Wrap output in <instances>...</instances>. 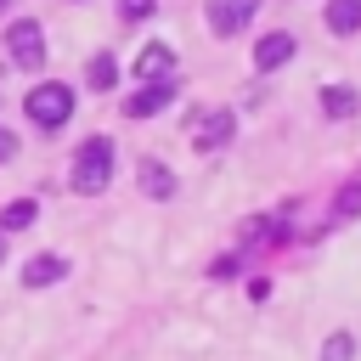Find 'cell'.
<instances>
[{"instance_id":"6","label":"cell","mask_w":361,"mask_h":361,"mask_svg":"<svg viewBox=\"0 0 361 361\" xmlns=\"http://www.w3.org/2000/svg\"><path fill=\"white\" fill-rule=\"evenodd\" d=\"M169 102H175V79H147V85L124 102V113H130V118H152V113H164Z\"/></svg>"},{"instance_id":"10","label":"cell","mask_w":361,"mask_h":361,"mask_svg":"<svg viewBox=\"0 0 361 361\" xmlns=\"http://www.w3.org/2000/svg\"><path fill=\"white\" fill-rule=\"evenodd\" d=\"M322 113H327V118H355V113H361V96H355L350 85H327V90H322Z\"/></svg>"},{"instance_id":"3","label":"cell","mask_w":361,"mask_h":361,"mask_svg":"<svg viewBox=\"0 0 361 361\" xmlns=\"http://www.w3.org/2000/svg\"><path fill=\"white\" fill-rule=\"evenodd\" d=\"M6 51H11L17 68H39V62H45V34H39V23H28V17L11 23V28H6Z\"/></svg>"},{"instance_id":"7","label":"cell","mask_w":361,"mask_h":361,"mask_svg":"<svg viewBox=\"0 0 361 361\" xmlns=\"http://www.w3.org/2000/svg\"><path fill=\"white\" fill-rule=\"evenodd\" d=\"M282 62H293V34H259V45H254V68L259 73H271V68H282Z\"/></svg>"},{"instance_id":"4","label":"cell","mask_w":361,"mask_h":361,"mask_svg":"<svg viewBox=\"0 0 361 361\" xmlns=\"http://www.w3.org/2000/svg\"><path fill=\"white\" fill-rule=\"evenodd\" d=\"M237 135V113H226V107H214V113H203L197 124H192V147L197 152H214V147H226Z\"/></svg>"},{"instance_id":"20","label":"cell","mask_w":361,"mask_h":361,"mask_svg":"<svg viewBox=\"0 0 361 361\" xmlns=\"http://www.w3.org/2000/svg\"><path fill=\"white\" fill-rule=\"evenodd\" d=\"M248 299H254V305H265V299H271V282H265V276H259V282H248Z\"/></svg>"},{"instance_id":"5","label":"cell","mask_w":361,"mask_h":361,"mask_svg":"<svg viewBox=\"0 0 361 361\" xmlns=\"http://www.w3.org/2000/svg\"><path fill=\"white\" fill-rule=\"evenodd\" d=\"M254 11H259V0H209V28L220 39H231V34H243V23Z\"/></svg>"},{"instance_id":"1","label":"cell","mask_w":361,"mask_h":361,"mask_svg":"<svg viewBox=\"0 0 361 361\" xmlns=\"http://www.w3.org/2000/svg\"><path fill=\"white\" fill-rule=\"evenodd\" d=\"M113 158H118V152H113V141H107V135H90V141L73 152V169H68L73 192H85V197H90V192H102V186L113 180Z\"/></svg>"},{"instance_id":"9","label":"cell","mask_w":361,"mask_h":361,"mask_svg":"<svg viewBox=\"0 0 361 361\" xmlns=\"http://www.w3.org/2000/svg\"><path fill=\"white\" fill-rule=\"evenodd\" d=\"M135 73L141 79H175V51L169 45H141V56H135Z\"/></svg>"},{"instance_id":"13","label":"cell","mask_w":361,"mask_h":361,"mask_svg":"<svg viewBox=\"0 0 361 361\" xmlns=\"http://www.w3.org/2000/svg\"><path fill=\"white\" fill-rule=\"evenodd\" d=\"M85 79H90V90H113V79H118V62H113V51H96Z\"/></svg>"},{"instance_id":"17","label":"cell","mask_w":361,"mask_h":361,"mask_svg":"<svg viewBox=\"0 0 361 361\" xmlns=\"http://www.w3.org/2000/svg\"><path fill=\"white\" fill-rule=\"evenodd\" d=\"M118 11H124V23H147L158 11V0H118Z\"/></svg>"},{"instance_id":"18","label":"cell","mask_w":361,"mask_h":361,"mask_svg":"<svg viewBox=\"0 0 361 361\" xmlns=\"http://www.w3.org/2000/svg\"><path fill=\"white\" fill-rule=\"evenodd\" d=\"M209 276H237V254H226V259H214V265H209Z\"/></svg>"},{"instance_id":"15","label":"cell","mask_w":361,"mask_h":361,"mask_svg":"<svg viewBox=\"0 0 361 361\" xmlns=\"http://www.w3.org/2000/svg\"><path fill=\"white\" fill-rule=\"evenodd\" d=\"M322 361H355V333H327V344H322Z\"/></svg>"},{"instance_id":"12","label":"cell","mask_w":361,"mask_h":361,"mask_svg":"<svg viewBox=\"0 0 361 361\" xmlns=\"http://www.w3.org/2000/svg\"><path fill=\"white\" fill-rule=\"evenodd\" d=\"M141 192H147V197H175V175H169V164L147 158V164H141Z\"/></svg>"},{"instance_id":"11","label":"cell","mask_w":361,"mask_h":361,"mask_svg":"<svg viewBox=\"0 0 361 361\" xmlns=\"http://www.w3.org/2000/svg\"><path fill=\"white\" fill-rule=\"evenodd\" d=\"M327 28L333 34H361V0H327Z\"/></svg>"},{"instance_id":"19","label":"cell","mask_w":361,"mask_h":361,"mask_svg":"<svg viewBox=\"0 0 361 361\" xmlns=\"http://www.w3.org/2000/svg\"><path fill=\"white\" fill-rule=\"evenodd\" d=\"M11 158H17V135H11V130H0V164H11Z\"/></svg>"},{"instance_id":"14","label":"cell","mask_w":361,"mask_h":361,"mask_svg":"<svg viewBox=\"0 0 361 361\" xmlns=\"http://www.w3.org/2000/svg\"><path fill=\"white\" fill-rule=\"evenodd\" d=\"M34 214H39V209H34L28 197H17V203H6V209H0V231H28V226H34Z\"/></svg>"},{"instance_id":"2","label":"cell","mask_w":361,"mask_h":361,"mask_svg":"<svg viewBox=\"0 0 361 361\" xmlns=\"http://www.w3.org/2000/svg\"><path fill=\"white\" fill-rule=\"evenodd\" d=\"M23 113H28L39 130H56V124L73 118V90H68L62 79H45V85H34V90L23 96Z\"/></svg>"},{"instance_id":"21","label":"cell","mask_w":361,"mask_h":361,"mask_svg":"<svg viewBox=\"0 0 361 361\" xmlns=\"http://www.w3.org/2000/svg\"><path fill=\"white\" fill-rule=\"evenodd\" d=\"M0 259H6V231H0Z\"/></svg>"},{"instance_id":"8","label":"cell","mask_w":361,"mask_h":361,"mask_svg":"<svg viewBox=\"0 0 361 361\" xmlns=\"http://www.w3.org/2000/svg\"><path fill=\"white\" fill-rule=\"evenodd\" d=\"M68 276V259L62 254H34L28 265H23V288H51V282H62Z\"/></svg>"},{"instance_id":"22","label":"cell","mask_w":361,"mask_h":361,"mask_svg":"<svg viewBox=\"0 0 361 361\" xmlns=\"http://www.w3.org/2000/svg\"><path fill=\"white\" fill-rule=\"evenodd\" d=\"M0 11H6V0H0Z\"/></svg>"},{"instance_id":"16","label":"cell","mask_w":361,"mask_h":361,"mask_svg":"<svg viewBox=\"0 0 361 361\" xmlns=\"http://www.w3.org/2000/svg\"><path fill=\"white\" fill-rule=\"evenodd\" d=\"M333 214H338V220H355V214H361V180H350V186L338 192V209H333Z\"/></svg>"}]
</instances>
